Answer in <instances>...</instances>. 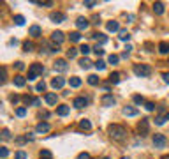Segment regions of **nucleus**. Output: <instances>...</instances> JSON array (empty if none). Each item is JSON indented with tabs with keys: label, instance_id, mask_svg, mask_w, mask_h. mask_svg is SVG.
I'll list each match as a JSON object with an SVG mask.
<instances>
[{
	"label": "nucleus",
	"instance_id": "49530a36",
	"mask_svg": "<svg viewBox=\"0 0 169 159\" xmlns=\"http://www.w3.org/2000/svg\"><path fill=\"white\" fill-rule=\"evenodd\" d=\"M93 51L97 53V55H99V57H100V55H104V50H102V46H99V44H97V46H95V48H93Z\"/></svg>",
	"mask_w": 169,
	"mask_h": 159
},
{
	"label": "nucleus",
	"instance_id": "5fc2aeb1",
	"mask_svg": "<svg viewBox=\"0 0 169 159\" xmlns=\"http://www.w3.org/2000/svg\"><path fill=\"white\" fill-rule=\"evenodd\" d=\"M18 101H20L18 95H11V103H18Z\"/></svg>",
	"mask_w": 169,
	"mask_h": 159
},
{
	"label": "nucleus",
	"instance_id": "4c0bfd02",
	"mask_svg": "<svg viewBox=\"0 0 169 159\" xmlns=\"http://www.w3.org/2000/svg\"><path fill=\"white\" fill-rule=\"evenodd\" d=\"M14 159H27V152H23V150H18V152L14 154Z\"/></svg>",
	"mask_w": 169,
	"mask_h": 159
},
{
	"label": "nucleus",
	"instance_id": "f704fd0d",
	"mask_svg": "<svg viewBox=\"0 0 169 159\" xmlns=\"http://www.w3.org/2000/svg\"><path fill=\"white\" fill-rule=\"evenodd\" d=\"M23 50H25V51H32V50H34V42L25 41L23 42Z\"/></svg>",
	"mask_w": 169,
	"mask_h": 159
},
{
	"label": "nucleus",
	"instance_id": "b1692460",
	"mask_svg": "<svg viewBox=\"0 0 169 159\" xmlns=\"http://www.w3.org/2000/svg\"><path fill=\"white\" fill-rule=\"evenodd\" d=\"M118 34H120V35H118L120 41H129V39H130V34H129L127 30H123V28H120Z\"/></svg>",
	"mask_w": 169,
	"mask_h": 159
},
{
	"label": "nucleus",
	"instance_id": "37998d69",
	"mask_svg": "<svg viewBox=\"0 0 169 159\" xmlns=\"http://www.w3.org/2000/svg\"><path fill=\"white\" fill-rule=\"evenodd\" d=\"M83 4H85V7H95L97 5V2H93V0H85Z\"/></svg>",
	"mask_w": 169,
	"mask_h": 159
},
{
	"label": "nucleus",
	"instance_id": "5701e85b",
	"mask_svg": "<svg viewBox=\"0 0 169 159\" xmlns=\"http://www.w3.org/2000/svg\"><path fill=\"white\" fill-rule=\"evenodd\" d=\"M69 85L72 87V88H78V87H81V78H78V76H72L69 80Z\"/></svg>",
	"mask_w": 169,
	"mask_h": 159
},
{
	"label": "nucleus",
	"instance_id": "393cba45",
	"mask_svg": "<svg viewBox=\"0 0 169 159\" xmlns=\"http://www.w3.org/2000/svg\"><path fill=\"white\" fill-rule=\"evenodd\" d=\"M7 81V71H5V67H0V85H4Z\"/></svg>",
	"mask_w": 169,
	"mask_h": 159
},
{
	"label": "nucleus",
	"instance_id": "a19ab883",
	"mask_svg": "<svg viewBox=\"0 0 169 159\" xmlns=\"http://www.w3.org/2000/svg\"><path fill=\"white\" fill-rule=\"evenodd\" d=\"M16 115H18V117H25V115H27V108H23V106L18 108V110H16Z\"/></svg>",
	"mask_w": 169,
	"mask_h": 159
},
{
	"label": "nucleus",
	"instance_id": "3c124183",
	"mask_svg": "<svg viewBox=\"0 0 169 159\" xmlns=\"http://www.w3.org/2000/svg\"><path fill=\"white\" fill-rule=\"evenodd\" d=\"M78 159H92V157H90L88 152H81L80 156H78Z\"/></svg>",
	"mask_w": 169,
	"mask_h": 159
},
{
	"label": "nucleus",
	"instance_id": "13d9d810",
	"mask_svg": "<svg viewBox=\"0 0 169 159\" xmlns=\"http://www.w3.org/2000/svg\"><path fill=\"white\" fill-rule=\"evenodd\" d=\"M127 20H129L130 23H132V21H134V14H129V16H127Z\"/></svg>",
	"mask_w": 169,
	"mask_h": 159
},
{
	"label": "nucleus",
	"instance_id": "4be33fe9",
	"mask_svg": "<svg viewBox=\"0 0 169 159\" xmlns=\"http://www.w3.org/2000/svg\"><path fill=\"white\" fill-rule=\"evenodd\" d=\"M164 4H162V2H155V4H153V12H155V14H164Z\"/></svg>",
	"mask_w": 169,
	"mask_h": 159
},
{
	"label": "nucleus",
	"instance_id": "a18cd8bd",
	"mask_svg": "<svg viewBox=\"0 0 169 159\" xmlns=\"http://www.w3.org/2000/svg\"><path fill=\"white\" fill-rule=\"evenodd\" d=\"M30 104H32V106H41V99H39V97H32Z\"/></svg>",
	"mask_w": 169,
	"mask_h": 159
},
{
	"label": "nucleus",
	"instance_id": "6e6552de",
	"mask_svg": "<svg viewBox=\"0 0 169 159\" xmlns=\"http://www.w3.org/2000/svg\"><path fill=\"white\" fill-rule=\"evenodd\" d=\"M100 103H102L104 106H115L116 104V99H115L111 94H104L102 95V99H100Z\"/></svg>",
	"mask_w": 169,
	"mask_h": 159
},
{
	"label": "nucleus",
	"instance_id": "6ab92c4d",
	"mask_svg": "<svg viewBox=\"0 0 169 159\" xmlns=\"http://www.w3.org/2000/svg\"><path fill=\"white\" fill-rule=\"evenodd\" d=\"M92 37H93V39H97V44H99V46H102V44H106V42H108V37H106L104 34H93Z\"/></svg>",
	"mask_w": 169,
	"mask_h": 159
},
{
	"label": "nucleus",
	"instance_id": "2f4dec72",
	"mask_svg": "<svg viewBox=\"0 0 169 159\" xmlns=\"http://www.w3.org/2000/svg\"><path fill=\"white\" fill-rule=\"evenodd\" d=\"M39 157H41V159H51V152H50V150H46V148H44V150H41Z\"/></svg>",
	"mask_w": 169,
	"mask_h": 159
},
{
	"label": "nucleus",
	"instance_id": "8fccbe9b",
	"mask_svg": "<svg viewBox=\"0 0 169 159\" xmlns=\"http://www.w3.org/2000/svg\"><path fill=\"white\" fill-rule=\"evenodd\" d=\"M14 141H16L18 145H23V143L27 141V138H25V136H18V138H16V140H14Z\"/></svg>",
	"mask_w": 169,
	"mask_h": 159
},
{
	"label": "nucleus",
	"instance_id": "4d7b16f0",
	"mask_svg": "<svg viewBox=\"0 0 169 159\" xmlns=\"http://www.w3.org/2000/svg\"><path fill=\"white\" fill-rule=\"evenodd\" d=\"M92 20H93V23H95V25H99V23H100V18H99V16H93Z\"/></svg>",
	"mask_w": 169,
	"mask_h": 159
},
{
	"label": "nucleus",
	"instance_id": "de8ad7c7",
	"mask_svg": "<svg viewBox=\"0 0 169 159\" xmlns=\"http://www.w3.org/2000/svg\"><path fill=\"white\" fill-rule=\"evenodd\" d=\"M164 122H166V117H157V118H155V124H157V126H162Z\"/></svg>",
	"mask_w": 169,
	"mask_h": 159
},
{
	"label": "nucleus",
	"instance_id": "f257e3e1",
	"mask_svg": "<svg viewBox=\"0 0 169 159\" xmlns=\"http://www.w3.org/2000/svg\"><path fill=\"white\" fill-rule=\"evenodd\" d=\"M108 131H109V136L115 140V141H123L125 138H127V129L123 126H118V124H113V126L108 127Z\"/></svg>",
	"mask_w": 169,
	"mask_h": 159
},
{
	"label": "nucleus",
	"instance_id": "7ed1b4c3",
	"mask_svg": "<svg viewBox=\"0 0 169 159\" xmlns=\"http://www.w3.org/2000/svg\"><path fill=\"white\" fill-rule=\"evenodd\" d=\"M42 71H44L42 64H32V65H30V71H28V81L37 80V76L42 74Z\"/></svg>",
	"mask_w": 169,
	"mask_h": 159
},
{
	"label": "nucleus",
	"instance_id": "c03bdc74",
	"mask_svg": "<svg viewBox=\"0 0 169 159\" xmlns=\"http://www.w3.org/2000/svg\"><path fill=\"white\" fill-rule=\"evenodd\" d=\"M44 88H46V83H44V81H39V83L35 85V90H37V92H41V90H44Z\"/></svg>",
	"mask_w": 169,
	"mask_h": 159
},
{
	"label": "nucleus",
	"instance_id": "680f3d73",
	"mask_svg": "<svg viewBox=\"0 0 169 159\" xmlns=\"http://www.w3.org/2000/svg\"><path fill=\"white\" fill-rule=\"evenodd\" d=\"M122 159H129V157H122Z\"/></svg>",
	"mask_w": 169,
	"mask_h": 159
},
{
	"label": "nucleus",
	"instance_id": "f3484780",
	"mask_svg": "<svg viewBox=\"0 0 169 159\" xmlns=\"http://www.w3.org/2000/svg\"><path fill=\"white\" fill-rule=\"evenodd\" d=\"M63 85H65V80H63V78H53V80H51V87H53V88H62Z\"/></svg>",
	"mask_w": 169,
	"mask_h": 159
},
{
	"label": "nucleus",
	"instance_id": "c85d7f7f",
	"mask_svg": "<svg viewBox=\"0 0 169 159\" xmlns=\"http://www.w3.org/2000/svg\"><path fill=\"white\" fill-rule=\"evenodd\" d=\"M14 23H16L18 27H23V25H25V18H23L21 14H18V16H14Z\"/></svg>",
	"mask_w": 169,
	"mask_h": 159
},
{
	"label": "nucleus",
	"instance_id": "4468645a",
	"mask_svg": "<svg viewBox=\"0 0 169 159\" xmlns=\"http://www.w3.org/2000/svg\"><path fill=\"white\" fill-rule=\"evenodd\" d=\"M72 104L76 106V108H85V106L88 104V99H86V97H76Z\"/></svg>",
	"mask_w": 169,
	"mask_h": 159
},
{
	"label": "nucleus",
	"instance_id": "e2e57ef3",
	"mask_svg": "<svg viewBox=\"0 0 169 159\" xmlns=\"http://www.w3.org/2000/svg\"><path fill=\"white\" fill-rule=\"evenodd\" d=\"M104 159H109V157H104Z\"/></svg>",
	"mask_w": 169,
	"mask_h": 159
},
{
	"label": "nucleus",
	"instance_id": "09e8293b",
	"mask_svg": "<svg viewBox=\"0 0 169 159\" xmlns=\"http://www.w3.org/2000/svg\"><path fill=\"white\" fill-rule=\"evenodd\" d=\"M145 108H146V110H148V111H153V110H155V104H153V103H145Z\"/></svg>",
	"mask_w": 169,
	"mask_h": 159
},
{
	"label": "nucleus",
	"instance_id": "412c9836",
	"mask_svg": "<svg viewBox=\"0 0 169 159\" xmlns=\"http://www.w3.org/2000/svg\"><path fill=\"white\" fill-rule=\"evenodd\" d=\"M0 140H2V141H9V140H12L9 129H2V131H0Z\"/></svg>",
	"mask_w": 169,
	"mask_h": 159
},
{
	"label": "nucleus",
	"instance_id": "ea45409f",
	"mask_svg": "<svg viewBox=\"0 0 169 159\" xmlns=\"http://www.w3.org/2000/svg\"><path fill=\"white\" fill-rule=\"evenodd\" d=\"M134 103L136 104H145V97L143 95H134Z\"/></svg>",
	"mask_w": 169,
	"mask_h": 159
},
{
	"label": "nucleus",
	"instance_id": "c756f323",
	"mask_svg": "<svg viewBox=\"0 0 169 159\" xmlns=\"http://www.w3.org/2000/svg\"><path fill=\"white\" fill-rule=\"evenodd\" d=\"M109 81H111V83H115V85L120 83V73H113V74H111V76H109Z\"/></svg>",
	"mask_w": 169,
	"mask_h": 159
},
{
	"label": "nucleus",
	"instance_id": "e433bc0d",
	"mask_svg": "<svg viewBox=\"0 0 169 159\" xmlns=\"http://www.w3.org/2000/svg\"><path fill=\"white\" fill-rule=\"evenodd\" d=\"M118 60H120L118 55H109V58H108V62L113 64V65H115V64H118Z\"/></svg>",
	"mask_w": 169,
	"mask_h": 159
},
{
	"label": "nucleus",
	"instance_id": "f03ea898",
	"mask_svg": "<svg viewBox=\"0 0 169 159\" xmlns=\"http://www.w3.org/2000/svg\"><path fill=\"white\" fill-rule=\"evenodd\" d=\"M134 74L139 76V78H146V76L151 74V67L146 65V64H136L134 65Z\"/></svg>",
	"mask_w": 169,
	"mask_h": 159
},
{
	"label": "nucleus",
	"instance_id": "72a5a7b5",
	"mask_svg": "<svg viewBox=\"0 0 169 159\" xmlns=\"http://www.w3.org/2000/svg\"><path fill=\"white\" fill-rule=\"evenodd\" d=\"M69 37H70V41H72V42H78L81 39V34H80V32H72Z\"/></svg>",
	"mask_w": 169,
	"mask_h": 159
},
{
	"label": "nucleus",
	"instance_id": "6e6d98bb",
	"mask_svg": "<svg viewBox=\"0 0 169 159\" xmlns=\"http://www.w3.org/2000/svg\"><path fill=\"white\" fill-rule=\"evenodd\" d=\"M162 78H164L166 83H169V73H164V74H162Z\"/></svg>",
	"mask_w": 169,
	"mask_h": 159
},
{
	"label": "nucleus",
	"instance_id": "9d476101",
	"mask_svg": "<svg viewBox=\"0 0 169 159\" xmlns=\"http://www.w3.org/2000/svg\"><path fill=\"white\" fill-rule=\"evenodd\" d=\"M50 131V124L48 122H39L37 126H35V133H39V134H44V133H48Z\"/></svg>",
	"mask_w": 169,
	"mask_h": 159
},
{
	"label": "nucleus",
	"instance_id": "603ef678",
	"mask_svg": "<svg viewBox=\"0 0 169 159\" xmlns=\"http://www.w3.org/2000/svg\"><path fill=\"white\" fill-rule=\"evenodd\" d=\"M14 65H16V69H18V71H23V69H25V64H23V62H16Z\"/></svg>",
	"mask_w": 169,
	"mask_h": 159
},
{
	"label": "nucleus",
	"instance_id": "473e14b6",
	"mask_svg": "<svg viewBox=\"0 0 169 159\" xmlns=\"http://www.w3.org/2000/svg\"><path fill=\"white\" fill-rule=\"evenodd\" d=\"M95 67H97V71H104V69H106V62L99 58V60L95 62Z\"/></svg>",
	"mask_w": 169,
	"mask_h": 159
},
{
	"label": "nucleus",
	"instance_id": "79ce46f5",
	"mask_svg": "<svg viewBox=\"0 0 169 159\" xmlns=\"http://www.w3.org/2000/svg\"><path fill=\"white\" fill-rule=\"evenodd\" d=\"M7 156H9V148L0 147V157H7Z\"/></svg>",
	"mask_w": 169,
	"mask_h": 159
},
{
	"label": "nucleus",
	"instance_id": "1a4fd4ad",
	"mask_svg": "<svg viewBox=\"0 0 169 159\" xmlns=\"http://www.w3.org/2000/svg\"><path fill=\"white\" fill-rule=\"evenodd\" d=\"M123 115L125 117H138L139 115V110L134 108V106H125V108H123Z\"/></svg>",
	"mask_w": 169,
	"mask_h": 159
},
{
	"label": "nucleus",
	"instance_id": "cd10ccee",
	"mask_svg": "<svg viewBox=\"0 0 169 159\" xmlns=\"http://www.w3.org/2000/svg\"><path fill=\"white\" fill-rule=\"evenodd\" d=\"M80 127H81V129H86V131H88V129H92V122L85 118V120H81V122H80Z\"/></svg>",
	"mask_w": 169,
	"mask_h": 159
},
{
	"label": "nucleus",
	"instance_id": "39448f33",
	"mask_svg": "<svg viewBox=\"0 0 169 159\" xmlns=\"http://www.w3.org/2000/svg\"><path fill=\"white\" fill-rule=\"evenodd\" d=\"M63 41H65V34H63V32L57 30V32H53V34H51V42H53V44H57V46H58V44H62Z\"/></svg>",
	"mask_w": 169,
	"mask_h": 159
},
{
	"label": "nucleus",
	"instance_id": "a878e982",
	"mask_svg": "<svg viewBox=\"0 0 169 159\" xmlns=\"http://www.w3.org/2000/svg\"><path fill=\"white\" fill-rule=\"evenodd\" d=\"M159 51L162 53V55L169 53V44H167V42H164V41L160 42V44H159Z\"/></svg>",
	"mask_w": 169,
	"mask_h": 159
},
{
	"label": "nucleus",
	"instance_id": "ddd939ff",
	"mask_svg": "<svg viewBox=\"0 0 169 159\" xmlns=\"http://www.w3.org/2000/svg\"><path fill=\"white\" fill-rule=\"evenodd\" d=\"M14 85H16L18 88H23V87L27 85V78H25V76H21V74L14 76Z\"/></svg>",
	"mask_w": 169,
	"mask_h": 159
},
{
	"label": "nucleus",
	"instance_id": "7c9ffc66",
	"mask_svg": "<svg viewBox=\"0 0 169 159\" xmlns=\"http://www.w3.org/2000/svg\"><path fill=\"white\" fill-rule=\"evenodd\" d=\"M80 65L83 67V69H90V65H92V62H90L88 58H81V60H80Z\"/></svg>",
	"mask_w": 169,
	"mask_h": 159
},
{
	"label": "nucleus",
	"instance_id": "58836bf2",
	"mask_svg": "<svg viewBox=\"0 0 169 159\" xmlns=\"http://www.w3.org/2000/svg\"><path fill=\"white\" fill-rule=\"evenodd\" d=\"M76 55H78V50H76V48H70L69 51H67V57H69V58H76Z\"/></svg>",
	"mask_w": 169,
	"mask_h": 159
},
{
	"label": "nucleus",
	"instance_id": "9b49d317",
	"mask_svg": "<svg viewBox=\"0 0 169 159\" xmlns=\"http://www.w3.org/2000/svg\"><path fill=\"white\" fill-rule=\"evenodd\" d=\"M148 127H150L148 118H143V120L139 122V133H141V136H145V134L148 133Z\"/></svg>",
	"mask_w": 169,
	"mask_h": 159
},
{
	"label": "nucleus",
	"instance_id": "aec40b11",
	"mask_svg": "<svg viewBox=\"0 0 169 159\" xmlns=\"http://www.w3.org/2000/svg\"><path fill=\"white\" fill-rule=\"evenodd\" d=\"M106 28L109 32H120V25H118V21H108Z\"/></svg>",
	"mask_w": 169,
	"mask_h": 159
},
{
	"label": "nucleus",
	"instance_id": "bf43d9fd",
	"mask_svg": "<svg viewBox=\"0 0 169 159\" xmlns=\"http://www.w3.org/2000/svg\"><path fill=\"white\" fill-rule=\"evenodd\" d=\"M164 117H166V120H169V111H167V113H166Z\"/></svg>",
	"mask_w": 169,
	"mask_h": 159
},
{
	"label": "nucleus",
	"instance_id": "a211bd4d",
	"mask_svg": "<svg viewBox=\"0 0 169 159\" xmlns=\"http://www.w3.org/2000/svg\"><path fill=\"white\" fill-rule=\"evenodd\" d=\"M44 99H46V103H48V104H57V101H58V95L57 94H53V92H50V94H46V97H44Z\"/></svg>",
	"mask_w": 169,
	"mask_h": 159
},
{
	"label": "nucleus",
	"instance_id": "2eb2a0df",
	"mask_svg": "<svg viewBox=\"0 0 169 159\" xmlns=\"http://www.w3.org/2000/svg\"><path fill=\"white\" fill-rule=\"evenodd\" d=\"M28 34L32 35V37H41L42 30H41L39 25H32V27H30V30H28Z\"/></svg>",
	"mask_w": 169,
	"mask_h": 159
},
{
	"label": "nucleus",
	"instance_id": "dca6fc26",
	"mask_svg": "<svg viewBox=\"0 0 169 159\" xmlns=\"http://www.w3.org/2000/svg\"><path fill=\"white\" fill-rule=\"evenodd\" d=\"M69 111H70V108L67 104H62V106H58V108H57V115H60V117L69 115Z\"/></svg>",
	"mask_w": 169,
	"mask_h": 159
},
{
	"label": "nucleus",
	"instance_id": "20e7f679",
	"mask_svg": "<svg viewBox=\"0 0 169 159\" xmlns=\"http://www.w3.org/2000/svg\"><path fill=\"white\" fill-rule=\"evenodd\" d=\"M166 143H167V140H166L164 134H160V133L153 134V145H155L157 148H164L166 147Z\"/></svg>",
	"mask_w": 169,
	"mask_h": 159
},
{
	"label": "nucleus",
	"instance_id": "052dcab7",
	"mask_svg": "<svg viewBox=\"0 0 169 159\" xmlns=\"http://www.w3.org/2000/svg\"><path fill=\"white\" fill-rule=\"evenodd\" d=\"M0 108H2V101H0Z\"/></svg>",
	"mask_w": 169,
	"mask_h": 159
},
{
	"label": "nucleus",
	"instance_id": "423d86ee",
	"mask_svg": "<svg viewBox=\"0 0 169 159\" xmlns=\"http://www.w3.org/2000/svg\"><path fill=\"white\" fill-rule=\"evenodd\" d=\"M50 20L53 21V23H62V21H65V20H67V16H65L63 12L57 11V12H51V14H50Z\"/></svg>",
	"mask_w": 169,
	"mask_h": 159
},
{
	"label": "nucleus",
	"instance_id": "f8f14e48",
	"mask_svg": "<svg viewBox=\"0 0 169 159\" xmlns=\"http://www.w3.org/2000/svg\"><path fill=\"white\" fill-rule=\"evenodd\" d=\"M88 25H90L88 20H86V18H83V16L76 20V27H78L80 30H86V28H88Z\"/></svg>",
	"mask_w": 169,
	"mask_h": 159
},
{
	"label": "nucleus",
	"instance_id": "bb28decb",
	"mask_svg": "<svg viewBox=\"0 0 169 159\" xmlns=\"http://www.w3.org/2000/svg\"><path fill=\"white\" fill-rule=\"evenodd\" d=\"M88 83L93 85V87H95V85H99V83H100L99 76H95V74H90V76H88Z\"/></svg>",
	"mask_w": 169,
	"mask_h": 159
},
{
	"label": "nucleus",
	"instance_id": "0eeeda50",
	"mask_svg": "<svg viewBox=\"0 0 169 159\" xmlns=\"http://www.w3.org/2000/svg\"><path fill=\"white\" fill-rule=\"evenodd\" d=\"M69 69V65H67V60H63V58H58L57 62H55V71H58V73H65Z\"/></svg>",
	"mask_w": 169,
	"mask_h": 159
},
{
	"label": "nucleus",
	"instance_id": "c9c22d12",
	"mask_svg": "<svg viewBox=\"0 0 169 159\" xmlns=\"http://www.w3.org/2000/svg\"><path fill=\"white\" fill-rule=\"evenodd\" d=\"M80 51L83 53V55H88V53L92 51V48H90L88 44H83V46H81V48H80Z\"/></svg>",
	"mask_w": 169,
	"mask_h": 159
},
{
	"label": "nucleus",
	"instance_id": "864d4df0",
	"mask_svg": "<svg viewBox=\"0 0 169 159\" xmlns=\"http://www.w3.org/2000/svg\"><path fill=\"white\" fill-rule=\"evenodd\" d=\"M25 138H27V141H34V134H32V133L25 134Z\"/></svg>",
	"mask_w": 169,
	"mask_h": 159
}]
</instances>
